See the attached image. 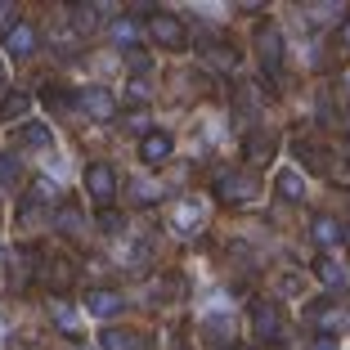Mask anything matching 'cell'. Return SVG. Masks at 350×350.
Instances as JSON below:
<instances>
[{"instance_id":"52a82bcc","label":"cell","mask_w":350,"mask_h":350,"mask_svg":"<svg viewBox=\"0 0 350 350\" xmlns=\"http://www.w3.org/2000/svg\"><path fill=\"white\" fill-rule=\"evenodd\" d=\"M5 50H10L14 59H31V54L41 50V31L31 27V23H14V27L5 31Z\"/></svg>"},{"instance_id":"44dd1931","label":"cell","mask_w":350,"mask_h":350,"mask_svg":"<svg viewBox=\"0 0 350 350\" xmlns=\"http://www.w3.org/2000/svg\"><path fill=\"white\" fill-rule=\"evenodd\" d=\"M27 108H31V99H27V94H10V99L0 103V122H18V117L27 113Z\"/></svg>"},{"instance_id":"30bf717a","label":"cell","mask_w":350,"mask_h":350,"mask_svg":"<svg viewBox=\"0 0 350 350\" xmlns=\"http://www.w3.org/2000/svg\"><path fill=\"white\" fill-rule=\"evenodd\" d=\"M36 274H41V278H45V288H54V292H63V288H72V265H68V260H63V256L45 260V265L36 269Z\"/></svg>"},{"instance_id":"83f0119b","label":"cell","mask_w":350,"mask_h":350,"mask_svg":"<svg viewBox=\"0 0 350 350\" xmlns=\"http://www.w3.org/2000/svg\"><path fill=\"white\" fill-rule=\"evenodd\" d=\"M148 94H153V90H148L144 77H131V85H126V103H148Z\"/></svg>"},{"instance_id":"74e56055","label":"cell","mask_w":350,"mask_h":350,"mask_svg":"<svg viewBox=\"0 0 350 350\" xmlns=\"http://www.w3.org/2000/svg\"><path fill=\"white\" fill-rule=\"evenodd\" d=\"M0 77H5V63H0Z\"/></svg>"},{"instance_id":"9a60e30c","label":"cell","mask_w":350,"mask_h":350,"mask_svg":"<svg viewBox=\"0 0 350 350\" xmlns=\"http://www.w3.org/2000/svg\"><path fill=\"white\" fill-rule=\"evenodd\" d=\"M274 135H265V131H260V135H252V139H247V162L252 166H265L269 162V157H274Z\"/></svg>"},{"instance_id":"2e32d148","label":"cell","mask_w":350,"mask_h":350,"mask_svg":"<svg viewBox=\"0 0 350 350\" xmlns=\"http://www.w3.org/2000/svg\"><path fill=\"white\" fill-rule=\"evenodd\" d=\"M18 139H23L27 148H50V144H54V131H50L45 122H27V126L18 131Z\"/></svg>"},{"instance_id":"7a4b0ae2","label":"cell","mask_w":350,"mask_h":350,"mask_svg":"<svg viewBox=\"0 0 350 350\" xmlns=\"http://www.w3.org/2000/svg\"><path fill=\"white\" fill-rule=\"evenodd\" d=\"M252 332H256V341H278L283 337V306L269 297H256L252 301Z\"/></svg>"},{"instance_id":"8fae6325","label":"cell","mask_w":350,"mask_h":350,"mask_svg":"<svg viewBox=\"0 0 350 350\" xmlns=\"http://www.w3.org/2000/svg\"><path fill=\"white\" fill-rule=\"evenodd\" d=\"M108 41H113L117 50H139V23H135V18H113Z\"/></svg>"},{"instance_id":"1f68e13d","label":"cell","mask_w":350,"mask_h":350,"mask_svg":"<svg viewBox=\"0 0 350 350\" xmlns=\"http://www.w3.org/2000/svg\"><path fill=\"white\" fill-rule=\"evenodd\" d=\"M301 292V278L297 274H283V297H297Z\"/></svg>"},{"instance_id":"f1b7e54d","label":"cell","mask_w":350,"mask_h":350,"mask_svg":"<svg viewBox=\"0 0 350 350\" xmlns=\"http://www.w3.org/2000/svg\"><path fill=\"white\" fill-rule=\"evenodd\" d=\"M126 63L135 68V77H144V72H153V59H148L144 50H126Z\"/></svg>"},{"instance_id":"ac0fdd59","label":"cell","mask_w":350,"mask_h":350,"mask_svg":"<svg viewBox=\"0 0 350 350\" xmlns=\"http://www.w3.org/2000/svg\"><path fill=\"white\" fill-rule=\"evenodd\" d=\"M206 63H211L216 72H238V50H229V45H206Z\"/></svg>"},{"instance_id":"484cf974","label":"cell","mask_w":350,"mask_h":350,"mask_svg":"<svg viewBox=\"0 0 350 350\" xmlns=\"http://www.w3.org/2000/svg\"><path fill=\"white\" fill-rule=\"evenodd\" d=\"M18 175H23V162L14 153H0V185H18Z\"/></svg>"},{"instance_id":"d590c367","label":"cell","mask_w":350,"mask_h":350,"mask_svg":"<svg viewBox=\"0 0 350 350\" xmlns=\"http://www.w3.org/2000/svg\"><path fill=\"white\" fill-rule=\"evenodd\" d=\"M341 85H346V94H350V72H341Z\"/></svg>"},{"instance_id":"d6a6232c","label":"cell","mask_w":350,"mask_h":350,"mask_svg":"<svg viewBox=\"0 0 350 350\" xmlns=\"http://www.w3.org/2000/svg\"><path fill=\"white\" fill-rule=\"evenodd\" d=\"M0 27H5V31L14 27V5H0Z\"/></svg>"},{"instance_id":"7c38bea8","label":"cell","mask_w":350,"mask_h":350,"mask_svg":"<svg viewBox=\"0 0 350 350\" xmlns=\"http://www.w3.org/2000/svg\"><path fill=\"white\" fill-rule=\"evenodd\" d=\"M310 238H314L319 247L341 243V220H337V216H314V220H310Z\"/></svg>"},{"instance_id":"836d02e7","label":"cell","mask_w":350,"mask_h":350,"mask_svg":"<svg viewBox=\"0 0 350 350\" xmlns=\"http://www.w3.org/2000/svg\"><path fill=\"white\" fill-rule=\"evenodd\" d=\"M310 350H341V346H337V337H319Z\"/></svg>"},{"instance_id":"ffe728a7","label":"cell","mask_w":350,"mask_h":350,"mask_svg":"<svg viewBox=\"0 0 350 350\" xmlns=\"http://www.w3.org/2000/svg\"><path fill=\"white\" fill-rule=\"evenodd\" d=\"M306 314H310V323L323 328V337H328V328H337V306H332V301H314Z\"/></svg>"},{"instance_id":"4dcf8cb0","label":"cell","mask_w":350,"mask_h":350,"mask_svg":"<svg viewBox=\"0 0 350 350\" xmlns=\"http://www.w3.org/2000/svg\"><path fill=\"white\" fill-rule=\"evenodd\" d=\"M99 229H103V234H117V229H122V216H117V211H103V216H99Z\"/></svg>"},{"instance_id":"603a6c76","label":"cell","mask_w":350,"mask_h":350,"mask_svg":"<svg viewBox=\"0 0 350 350\" xmlns=\"http://www.w3.org/2000/svg\"><path fill=\"white\" fill-rule=\"evenodd\" d=\"M314 278L328 283V288H337V283H341V265L332 256H319V260H314Z\"/></svg>"},{"instance_id":"6da1fadb","label":"cell","mask_w":350,"mask_h":350,"mask_svg":"<svg viewBox=\"0 0 350 350\" xmlns=\"http://www.w3.org/2000/svg\"><path fill=\"white\" fill-rule=\"evenodd\" d=\"M260 193V180H256V171H225L216 180V198L225 206H243V202H252V198Z\"/></svg>"},{"instance_id":"e0dca14e","label":"cell","mask_w":350,"mask_h":350,"mask_svg":"<svg viewBox=\"0 0 350 350\" xmlns=\"http://www.w3.org/2000/svg\"><path fill=\"white\" fill-rule=\"evenodd\" d=\"M99 346L103 350H139V337H135V332H122V328H103Z\"/></svg>"},{"instance_id":"8d00e7d4","label":"cell","mask_w":350,"mask_h":350,"mask_svg":"<svg viewBox=\"0 0 350 350\" xmlns=\"http://www.w3.org/2000/svg\"><path fill=\"white\" fill-rule=\"evenodd\" d=\"M341 238H350V225H341Z\"/></svg>"},{"instance_id":"4fadbf2b","label":"cell","mask_w":350,"mask_h":350,"mask_svg":"<svg viewBox=\"0 0 350 350\" xmlns=\"http://www.w3.org/2000/svg\"><path fill=\"white\" fill-rule=\"evenodd\" d=\"M54 229L59 234H68V238H77L85 229V211L77 202H68V206H59V220H54Z\"/></svg>"},{"instance_id":"d4e9b609","label":"cell","mask_w":350,"mask_h":350,"mask_svg":"<svg viewBox=\"0 0 350 350\" xmlns=\"http://www.w3.org/2000/svg\"><path fill=\"white\" fill-rule=\"evenodd\" d=\"M41 99H45V103H50L54 113H68V108H72V103H77V94H68V90H59V85H45V90H41Z\"/></svg>"},{"instance_id":"ba28073f","label":"cell","mask_w":350,"mask_h":350,"mask_svg":"<svg viewBox=\"0 0 350 350\" xmlns=\"http://www.w3.org/2000/svg\"><path fill=\"white\" fill-rule=\"evenodd\" d=\"M171 153H175V139L166 131H148L144 139H139V157H144V166H162Z\"/></svg>"},{"instance_id":"3957f363","label":"cell","mask_w":350,"mask_h":350,"mask_svg":"<svg viewBox=\"0 0 350 350\" xmlns=\"http://www.w3.org/2000/svg\"><path fill=\"white\" fill-rule=\"evenodd\" d=\"M148 36H153L162 50H185L189 45V27L175 18V14H162V10L148 14Z\"/></svg>"},{"instance_id":"e575fe53","label":"cell","mask_w":350,"mask_h":350,"mask_svg":"<svg viewBox=\"0 0 350 350\" xmlns=\"http://www.w3.org/2000/svg\"><path fill=\"white\" fill-rule=\"evenodd\" d=\"M341 45H346V50H350V18L341 23Z\"/></svg>"},{"instance_id":"8992f818","label":"cell","mask_w":350,"mask_h":350,"mask_svg":"<svg viewBox=\"0 0 350 350\" xmlns=\"http://www.w3.org/2000/svg\"><path fill=\"white\" fill-rule=\"evenodd\" d=\"M77 108L85 117H94V122H108V117H117V94L103 90V85H90V90L77 94Z\"/></svg>"},{"instance_id":"5bb4252c","label":"cell","mask_w":350,"mask_h":350,"mask_svg":"<svg viewBox=\"0 0 350 350\" xmlns=\"http://www.w3.org/2000/svg\"><path fill=\"white\" fill-rule=\"evenodd\" d=\"M274 189H278V198H288V202H301L306 198V180H301V171H278V180H274Z\"/></svg>"},{"instance_id":"f35d334b","label":"cell","mask_w":350,"mask_h":350,"mask_svg":"<svg viewBox=\"0 0 350 350\" xmlns=\"http://www.w3.org/2000/svg\"><path fill=\"white\" fill-rule=\"evenodd\" d=\"M346 131H350V117H346Z\"/></svg>"},{"instance_id":"7402d4cb","label":"cell","mask_w":350,"mask_h":350,"mask_svg":"<svg viewBox=\"0 0 350 350\" xmlns=\"http://www.w3.org/2000/svg\"><path fill=\"white\" fill-rule=\"evenodd\" d=\"M171 225L180 229V234H193V229L202 225V211H198V206L189 202V206H180V211H175V220H171Z\"/></svg>"},{"instance_id":"f546056e","label":"cell","mask_w":350,"mask_h":350,"mask_svg":"<svg viewBox=\"0 0 350 350\" xmlns=\"http://www.w3.org/2000/svg\"><path fill=\"white\" fill-rule=\"evenodd\" d=\"M131 193H135V202H157V198H162V185H153V180L144 185V180H139V185H135Z\"/></svg>"},{"instance_id":"9c48e42d","label":"cell","mask_w":350,"mask_h":350,"mask_svg":"<svg viewBox=\"0 0 350 350\" xmlns=\"http://www.w3.org/2000/svg\"><path fill=\"white\" fill-rule=\"evenodd\" d=\"M122 306H126L122 292H113V288H90V292H85V310H90V314H99V319H113Z\"/></svg>"},{"instance_id":"4316f807","label":"cell","mask_w":350,"mask_h":350,"mask_svg":"<svg viewBox=\"0 0 350 350\" xmlns=\"http://www.w3.org/2000/svg\"><path fill=\"white\" fill-rule=\"evenodd\" d=\"M202 332H206L211 341H220V346H225V341H229V319H225V314H211Z\"/></svg>"},{"instance_id":"d6986e66","label":"cell","mask_w":350,"mask_h":350,"mask_svg":"<svg viewBox=\"0 0 350 350\" xmlns=\"http://www.w3.org/2000/svg\"><path fill=\"white\" fill-rule=\"evenodd\" d=\"M50 314H54V323H59V332H68V337L77 332V314L63 297H50Z\"/></svg>"},{"instance_id":"cb8c5ba5","label":"cell","mask_w":350,"mask_h":350,"mask_svg":"<svg viewBox=\"0 0 350 350\" xmlns=\"http://www.w3.org/2000/svg\"><path fill=\"white\" fill-rule=\"evenodd\" d=\"M27 274H31V260L23 256V247H14L10 252V278H14V288H23V283H27Z\"/></svg>"},{"instance_id":"277c9868","label":"cell","mask_w":350,"mask_h":350,"mask_svg":"<svg viewBox=\"0 0 350 350\" xmlns=\"http://www.w3.org/2000/svg\"><path fill=\"white\" fill-rule=\"evenodd\" d=\"M256 59L265 68V77H278V68H283V31L274 23L256 27Z\"/></svg>"},{"instance_id":"5b68a950","label":"cell","mask_w":350,"mask_h":350,"mask_svg":"<svg viewBox=\"0 0 350 350\" xmlns=\"http://www.w3.org/2000/svg\"><path fill=\"white\" fill-rule=\"evenodd\" d=\"M85 193H90L99 206H108L117 198V171L108 162H90L85 166Z\"/></svg>"}]
</instances>
